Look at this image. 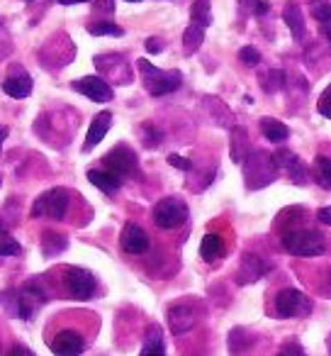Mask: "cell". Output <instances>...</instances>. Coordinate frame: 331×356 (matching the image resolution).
Instances as JSON below:
<instances>
[{"instance_id": "obj_25", "label": "cell", "mask_w": 331, "mask_h": 356, "mask_svg": "<svg viewBox=\"0 0 331 356\" xmlns=\"http://www.w3.org/2000/svg\"><path fill=\"white\" fill-rule=\"evenodd\" d=\"M66 247H69V242H66L64 234L51 232V229H46L42 234V252H44V257H59Z\"/></svg>"}, {"instance_id": "obj_16", "label": "cell", "mask_w": 331, "mask_h": 356, "mask_svg": "<svg viewBox=\"0 0 331 356\" xmlns=\"http://www.w3.org/2000/svg\"><path fill=\"white\" fill-rule=\"evenodd\" d=\"M32 88H35L32 76L25 74V71H17V74L8 76V79L3 81V93L15 100H22V98H27V95H32Z\"/></svg>"}, {"instance_id": "obj_17", "label": "cell", "mask_w": 331, "mask_h": 356, "mask_svg": "<svg viewBox=\"0 0 331 356\" xmlns=\"http://www.w3.org/2000/svg\"><path fill=\"white\" fill-rule=\"evenodd\" d=\"M88 181L95 186L98 191L108 195H114L119 188H122V178L117 173H112L110 168H90L88 171Z\"/></svg>"}, {"instance_id": "obj_39", "label": "cell", "mask_w": 331, "mask_h": 356, "mask_svg": "<svg viewBox=\"0 0 331 356\" xmlns=\"http://www.w3.org/2000/svg\"><path fill=\"white\" fill-rule=\"evenodd\" d=\"M316 218H319V222L331 225V205H326V208H321L319 213H316Z\"/></svg>"}, {"instance_id": "obj_34", "label": "cell", "mask_w": 331, "mask_h": 356, "mask_svg": "<svg viewBox=\"0 0 331 356\" xmlns=\"http://www.w3.org/2000/svg\"><path fill=\"white\" fill-rule=\"evenodd\" d=\"M142 134H144V139H146V147H158V142H161V134H153V127H151V122H144L142 124Z\"/></svg>"}, {"instance_id": "obj_9", "label": "cell", "mask_w": 331, "mask_h": 356, "mask_svg": "<svg viewBox=\"0 0 331 356\" xmlns=\"http://www.w3.org/2000/svg\"><path fill=\"white\" fill-rule=\"evenodd\" d=\"M312 310V300L297 288H285L275 296V315L278 317H305Z\"/></svg>"}, {"instance_id": "obj_42", "label": "cell", "mask_w": 331, "mask_h": 356, "mask_svg": "<svg viewBox=\"0 0 331 356\" xmlns=\"http://www.w3.org/2000/svg\"><path fill=\"white\" fill-rule=\"evenodd\" d=\"M268 13V3L266 0H258V6H256V15L261 17V15H266Z\"/></svg>"}, {"instance_id": "obj_41", "label": "cell", "mask_w": 331, "mask_h": 356, "mask_svg": "<svg viewBox=\"0 0 331 356\" xmlns=\"http://www.w3.org/2000/svg\"><path fill=\"white\" fill-rule=\"evenodd\" d=\"M10 356H15V354H22V356H32V349H27V346H12L10 351H8Z\"/></svg>"}, {"instance_id": "obj_24", "label": "cell", "mask_w": 331, "mask_h": 356, "mask_svg": "<svg viewBox=\"0 0 331 356\" xmlns=\"http://www.w3.org/2000/svg\"><path fill=\"white\" fill-rule=\"evenodd\" d=\"M248 134L244 127H234L232 132V161L234 163H244L248 156Z\"/></svg>"}, {"instance_id": "obj_37", "label": "cell", "mask_w": 331, "mask_h": 356, "mask_svg": "<svg viewBox=\"0 0 331 356\" xmlns=\"http://www.w3.org/2000/svg\"><path fill=\"white\" fill-rule=\"evenodd\" d=\"M95 13H108V15H112L114 13V0H95Z\"/></svg>"}, {"instance_id": "obj_35", "label": "cell", "mask_w": 331, "mask_h": 356, "mask_svg": "<svg viewBox=\"0 0 331 356\" xmlns=\"http://www.w3.org/2000/svg\"><path fill=\"white\" fill-rule=\"evenodd\" d=\"M237 6H239V13H241V17H248V15H256L258 0H237Z\"/></svg>"}, {"instance_id": "obj_8", "label": "cell", "mask_w": 331, "mask_h": 356, "mask_svg": "<svg viewBox=\"0 0 331 356\" xmlns=\"http://www.w3.org/2000/svg\"><path fill=\"white\" fill-rule=\"evenodd\" d=\"M105 168H110L112 173H117L119 178H139V161H137V154L127 147V144H119L114 147L108 156L103 159Z\"/></svg>"}, {"instance_id": "obj_43", "label": "cell", "mask_w": 331, "mask_h": 356, "mask_svg": "<svg viewBox=\"0 0 331 356\" xmlns=\"http://www.w3.org/2000/svg\"><path fill=\"white\" fill-rule=\"evenodd\" d=\"M8 134H10V129L3 127V124H0V152H3V142H6V139H8Z\"/></svg>"}, {"instance_id": "obj_20", "label": "cell", "mask_w": 331, "mask_h": 356, "mask_svg": "<svg viewBox=\"0 0 331 356\" xmlns=\"http://www.w3.org/2000/svg\"><path fill=\"white\" fill-rule=\"evenodd\" d=\"M261 132H263V137H266L268 142H273V144H280V142H285V139L290 137V129H287V124L280 122V120H275V118H263L261 120Z\"/></svg>"}, {"instance_id": "obj_13", "label": "cell", "mask_w": 331, "mask_h": 356, "mask_svg": "<svg viewBox=\"0 0 331 356\" xmlns=\"http://www.w3.org/2000/svg\"><path fill=\"white\" fill-rule=\"evenodd\" d=\"M51 351L61 356H76V354H83L85 349V341L83 337L78 334L76 330H61L54 339L49 341Z\"/></svg>"}, {"instance_id": "obj_11", "label": "cell", "mask_w": 331, "mask_h": 356, "mask_svg": "<svg viewBox=\"0 0 331 356\" xmlns=\"http://www.w3.org/2000/svg\"><path fill=\"white\" fill-rule=\"evenodd\" d=\"M148 244H151V239H148L146 229L139 227L137 222H127L122 229V237H119V247H122V252L127 254H146L148 252Z\"/></svg>"}, {"instance_id": "obj_38", "label": "cell", "mask_w": 331, "mask_h": 356, "mask_svg": "<svg viewBox=\"0 0 331 356\" xmlns=\"http://www.w3.org/2000/svg\"><path fill=\"white\" fill-rule=\"evenodd\" d=\"M161 49H163V42L158 40V37H148V40H146V51H148V54H161Z\"/></svg>"}, {"instance_id": "obj_3", "label": "cell", "mask_w": 331, "mask_h": 356, "mask_svg": "<svg viewBox=\"0 0 331 356\" xmlns=\"http://www.w3.org/2000/svg\"><path fill=\"white\" fill-rule=\"evenodd\" d=\"M244 166V178H246L248 188H263V186L273 184L278 176V163L268 152H248Z\"/></svg>"}, {"instance_id": "obj_6", "label": "cell", "mask_w": 331, "mask_h": 356, "mask_svg": "<svg viewBox=\"0 0 331 356\" xmlns=\"http://www.w3.org/2000/svg\"><path fill=\"white\" fill-rule=\"evenodd\" d=\"M153 222H156V227L161 229H178L180 225L188 220V205L183 203L180 198H163L156 203V208H153L151 213Z\"/></svg>"}, {"instance_id": "obj_27", "label": "cell", "mask_w": 331, "mask_h": 356, "mask_svg": "<svg viewBox=\"0 0 331 356\" xmlns=\"http://www.w3.org/2000/svg\"><path fill=\"white\" fill-rule=\"evenodd\" d=\"M205 108H210V110H214V122L217 124H222V127H232L234 124V118H232V113L227 110V105L222 103V100H217V98H205Z\"/></svg>"}, {"instance_id": "obj_44", "label": "cell", "mask_w": 331, "mask_h": 356, "mask_svg": "<svg viewBox=\"0 0 331 356\" xmlns=\"http://www.w3.org/2000/svg\"><path fill=\"white\" fill-rule=\"evenodd\" d=\"M61 6H76V3H90V0H56Z\"/></svg>"}, {"instance_id": "obj_5", "label": "cell", "mask_w": 331, "mask_h": 356, "mask_svg": "<svg viewBox=\"0 0 331 356\" xmlns=\"http://www.w3.org/2000/svg\"><path fill=\"white\" fill-rule=\"evenodd\" d=\"M71 195L64 188H51L42 193L40 198L32 203V218H49V220H64L69 213Z\"/></svg>"}, {"instance_id": "obj_28", "label": "cell", "mask_w": 331, "mask_h": 356, "mask_svg": "<svg viewBox=\"0 0 331 356\" xmlns=\"http://www.w3.org/2000/svg\"><path fill=\"white\" fill-rule=\"evenodd\" d=\"M314 176H316V181H319L321 188L331 191V159L329 156L314 159Z\"/></svg>"}, {"instance_id": "obj_45", "label": "cell", "mask_w": 331, "mask_h": 356, "mask_svg": "<svg viewBox=\"0 0 331 356\" xmlns=\"http://www.w3.org/2000/svg\"><path fill=\"white\" fill-rule=\"evenodd\" d=\"M324 35H326V40L331 42V22H329V25H324Z\"/></svg>"}, {"instance_id": "obj_40", "label": "cell", "mask_w": 331, "mask_h": 356, "mask_svg": "<svg viewBox=\"0 0 331 356\" xmlns=\"http://www.w3.org/2000/svg\"><path fill=\"white\" fill-rule=\"evenodd\" d=\"M302 351L305 349H302L300 344H285L282 346V354H302Z\"/></svg>"}, {"instance_id": "obj_36", "label": "cell", "mask_w": 331, "mask_h": 356, "mask_svg": "<svg viewBox=\"0 0 331 356\" xmlns=\"http://www.w3.org/2000/svg\"><path fill=\"white\" fill-rule=\"evenodd\" d=\"M169 163H171V166H176V168H180V171H190V168H193L190 159L178 156V154H169Z\"/></svg>"}, {"instance_id": "obj_31", "label": "cell", "mask_w": 331, "mask_h": 356, "mask_svg": "<svg viewBox=\"0 0 331 356\" xmlns=\"http://www.w3.org/2000/svg\"><path fill=\"white\" fill-rule=\"evenodd\" d=\"M312 15H314V20L321 22V25H329L331 22V3L329 0H319V3H314V6H312Z\"/></svg>"}, {"instance_id": "obj_46", "label": "cell", "mask_w": 331, "mask_h": 356, "mask_svg": "<svg viewBox=\"0 0 331 356\" xmlns=\"http://www.w3.org/2000/svg\"><path fill=\"white\" fill-rule=\"evenodd\" d=\"M127 3H139V0H127Z\"/></svg>"}, {"instance_id": "obj_26", "label": "cell", "mask_w": 331, "mask_h": 356, "mask_svg": "<svg viewBox=\"0 0 331 356\" xmlns=\"http://www.w3.org/2000/svg\"><path fill=\"white\" fill-rule=\"evenodd\" d=\"M190 22L203 27L212 25V3L210 0H195L193 8H190Z\"/></svg>"}, {"instance_id": "obj_12", "label": "cell", "mask_w": 331, "mask_h": 356, "mask_svg": "<svg viewBox=\"0 0 331 356\" xmlns=\"http://www.w3.org/2000/svg\"><path fill=\"white\" fill-rule=\"evenodd\" d=\"M198 322V312L190 302H176L169 310V325L173 334H185L188 330H193Z\"/></svg>"}, {"instance_id": "obj_30", "label": "cell", "mask_w": 331, "mask_h": 356, "mask_svg": "<svg viewBox=\"0 0 331 356\" xmlns=\"http://www.w3.org/2000/svg\"><path fill=\"white\" fill-rule=\"evenodd\" d=\"M20 254V242L0 225V257H15Z\"/></svg>"}, {"instance_id": "obj_32", "label": "cell", "mask_w": 331, "mask_h": 356, "mask_svg": "<svg viewBox=\"0 0 331 356\" xmlns=\"http://www.w3.org/2000/svg\"><path fill=\"white\" fill-rule=\"evenodd\" d=\"M239 59H241L246 66H258V64H261V54H258L253 47H244V49L239 51Z\"/></svg>"}, {"instance_id": "obj_19", "label": "cell", "mask_w": 331, "mask_h": 356, "mask_svg": "<svg viewBox=\"0 0 331 356\" xmlns=\"http://www.w3.org/2000/svg\"><path fill=\"white\" fill-rule=\"evenodd\" d=\"M282 20L287 22V27H290V35L295 42H302L307 35L305 30V15H302V10L295 6V3H290V6L285 8V13H282Z\"/></svg>"}, {"instance_id": "obj_7", "label": "cell", "mask_w": 331, "mask_h": 356, "mask_svg": "<svg viewBox=\"0 0 331 356\" xmlns=\"http://www.w3.org/2000/svg\"><path fill=\"white\" fill-rule=\"evenodd\" d=\"M64 288L74 300H90L98 291V281L90 271L80 266H66L64 268Z\"/></svg>"}, {"instance_id": "obj_14", "label": "cell", "mask_w": 331, "mask_h": 356, "mask_svg": "<svg viewBox=\"0 0 331 356\" xmlns=\"http://www.w3.org/2000/svg\"><path fill=\"white\" fill-rule=\"evenodd\" d=\"M110 127H112V113H108V110H103V113H98L93 118V122H90L88 127V134H85V144H83V152H93L95 147H98L100 142L105 139V134L110 132Z\"/></svg>"}, {"instance_id": "obj_4", "label": "cell", "mask_w": 331, "mask_h": 356, "mask_svg": "<svg viewBox=\"0 0 331 356\" xmlns=\"http://www.w3.org/2000/svg\"><path fill=\"white\" fill-rule=\"evenodd\" d=\"M282 247L292 257H321L326 252L324 237L314 229H292L282 237Z\"/></svg>"}, {"instance_id": "obj_29", "label": "cell", "mask_w": 331, "mask_h": 356, "mask_svg": "<svg viewBox=\"0 0 331 356\" xmlns=\"http://www.w3.org/2000/svg\"><path fill=\"white\" fill-rule=\"evenodd\" d=\"M88 32L93 37H122L124 30L119 25H114V22H90L88 25Z\"/></svg>"}, {"instance_id": "obj_23", "label": "cell", "mask_w": 331, "mask_h": 356, "mask_svg": "<svg viewBox=\"0 0 331 356\" xmlns=\"http://www.w3.org/2000/svg\"><path fill=\"white\" fill-rule=\"evenodd\" d=\"M142 354L144 356H161L166 354V344H163V332L158 325H151L146 332V339H144L142 346Z\"/></svg>"}, {"instance_id": "obj_18", "label": "cell", "mask_w": 331, "mask_h": 356, "mask_svg": "<svg viewBox=\"0 0 331 356\" xmlns=\"http://www.w3.org/2000/svg\"><path fill=\"white\" fill-rule=\"evenodd\" d=\"M266 271H268V264L263 261L261 257H256V254H244V261L237 271V281L253 283V281H258Z\"/></svg>"}, {"instance_id": "obj_21", "label": "cell", "mask_w": 331, "mask_h": 356, "mask_svg": "<svg viewBox=\"0 0 331 356\" xmlns=\"http://www.w3.org/2000/svg\"><path fill=\"white\" fill-rule=\"evenodd\" d=\"M224 252H227V247H224V239L219 237V234H205L203 242H200V257L205 259V261H214V259L224 257Z\"/></svg>"}, {"instance_id": "obj_2", "label": "cell", "mask_w": 331, "mask_h": 356, "mask_svg": "<svg viewBox=\"0 0 331 356\" xmlns=\"http://www.w3.org/2000/svg\"><path fill=\"white\" fill-rule=\"evenodd\" d=\"M137 69H139V74H142V81H144V88H146V93L156 95V98L173 93V90H178L180 83H183V76H180V71H161L146 59H139Z\"/></svg>"}, {"instance_id": "obj_33", "label": "cell", "mask_w": 331, "mask_h": 356, "mask_svg": "<svg viewBox=\"0 0 331 356\" xmlns=\"http://www.w3.org/2000/svg\"><path fill=\"white\" fill-rule=\"evenodd\" d=\"M316 108H319V113L324 115L326 120H331V86L321 93L319 103H316Z\"/></svg>"}, {"instance_id": "obj_15", "label": "cell", "mask_w": 331, "mask_h": 356, "mask_svg": "<svg viewBox=\"0 0 331 356\" xmlns=\"http://www.w3.org/2000/svg\"><path fill=\"white\" fill-rule=\"evenodd\" d=\"M273 159H275L278 168L280 171H287V176L295 181V184L300 186H307V173H305V166L300 163V159L295 156L292 152H287V149H278L275 154H273Z\"/></svg>"}, {"instance_id": "obj_22", "label": "cell", "mask_w": 331, "mask_h": 356, "mask_svg": "<svg viewBox=\"0 0 331 356\" xmlns=\"http://www.w3.org/2000/svg\"><path fill=\"white\" fill-rule=\"evenodd\" d=\"M205 32H207V27L195 25V22H190V25L185 27V32H183V51H185V56H193L195 51L203 47Z\"/></svg>"}, {"instance_id": "obj_10", "label": "cell", "mask_w": 331, "mask_h": 356, "mask_svg": "<svg viewBox=\"0 0 331 356\" xmlns=\"http://www.w3.org/2000/svg\"><path fill=\"white\" fill-rule=\"evenodd\" d=\"M71 88H74L76 93L85 95V98L95 100V103H110V100L114 98L112 86H110L105 79H100V76H83V79H76L74 83H71Z\"/></svg>"}, {"instance_id": "obj_1", "label": "cell", "mask_w": 331, "mask_h": 356, "mask_svg": "<svg viewBox=\"0 0 331 356\" xmlns=\"http://www.w3.org/2000/svg\"><path fill=\"white\" fill-rule=\"evenodd\" d=\"M46 302V296L37 288V283H30L25 288H17V291L3 293V305L8 307V312L20 320H32L35 312L40 310Z\"/></svg>"}]
</instances>
